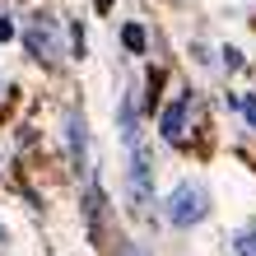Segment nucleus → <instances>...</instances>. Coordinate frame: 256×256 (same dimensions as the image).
<instances>
[{"label": "nucleus", "instance_id": "nucleus-1", "mask_svg": "<svg viewBox=\"0 0 256 256\" xmlns=\"http://www.w3.org/2000/svg\"><path fill=\"white\" fill-rule=\"evenodd\" d=\"M163 214H168L172 228H196V224L210 214V196H205V186L177 182V186L168 191V200H163Z\"/></svg>", "mask_w": 256, "mask_h": 256}, {"label": "nucleus", "instance_id": "nucleus-2", "mask_svg": "<svg viewBox=\"0 0 256 256\" xmlns=\"http://www.w3.org/2000/svg\"><path fill=\"white\" fill-rule=\"evenodd\" d=\"M24 42H28V52H33L38 61H56V56H61V33H56L52 14H33V19L24 24Z\"/></svg>", "mask_w": 256, "mask_h": 256}, {"label": "nucleus", "instance_id": "nucleus-3", "mask_svg": "<svg viewBox=\"0 0 256 256\" xmlns=\"http://www.w3.org/2000/svg\"><path fill=\"white\" fill-rule=\"evenodd\" d=\"M126 182H130V200L135 205H149V200H154V168H149V154H144V149H130Z\"/></svg>", "mask_w": 256, "mask_h": 256}, {"label": "nucleus", "instance_id": "nucleus-4", "mask_svg": "<svg viewBox=\"0 0 256 256\" xmlns=\"http://www.w3.org/2000/svg\"><path fill=\"white\" fill-rule=\"evenodd\" d=\"M186 112H191V94H177L168 108H163V116H158L163 140H182V135H186Z\"/></svg>", "mask_w": 256, "mask_h": 256}, {"label": "nucleus", "instance_id": "nucleus-5", "mask_svg": "<svg viewBox=\"0 0 256 256\" xmlns=\"http://www.w3.org/2000/svg\"><path fill=\"white\" fill-rule=\"evenodd\" d=\"M66 130H70V149H74V163L84 168V116H80V112H70V116H66Z\"/></svg>", "mask_w": 256, "mask_h": 256}, {"label": "nucleus", "instance_id": "nucleus-6", "mask_svg": "<svg viewBox=\"0 0 256 256\" xmlns=\"http://www.w3.org/2000/svg\"><path fill=\"white\" fill-rule=\"evenodd\" d=\"M122 42H126L130 52H144V28H140V24H126V28H122Z\"/></svg>", "mask_w": 256, "mask_h": 256}, {"label": "nucleus", "instance_id": "nucleus-7", "mask_svg": "<svg viewBox=\"0 0 256 256\" xmlns=\"http://www.w3.org/2000/svg\"><path fill=\"white\" fill-rule=\"evenodd\" d=\"M233 108H238V112H242L247 122L256 126V98H252V94H247V98H242V94H233Z\"/></svg>", "mask_w": 256, "mask_h": 256}, {"label": "nucleus", "instance_id": "nucleus-8", "mask_svg": "<svg viewBox=\"0 0 256 256\" xmlns=\"http://www.w3.org/2000/svg\"><path fill=\"white\" fill-rule=\"evenodd\" d=\"M238 256H256V233H238Z\"/></svg>", "mask_w": 256, "mask_h": 256}, {"label": "nucleus", "instance_id": "nucleus-9", "mask_svg": "<svg viewBox=\"0 0 256 256\" xmlns=\"http://www.w3.org/2000/svg\"><path fill=\"white\" fill-rule=\"evenodd\" d=\"M10 38H14V24H10V19H0V42H10Z\"/></svg>", "mask_w": 256, "mask_h": 256}]
</instances>
